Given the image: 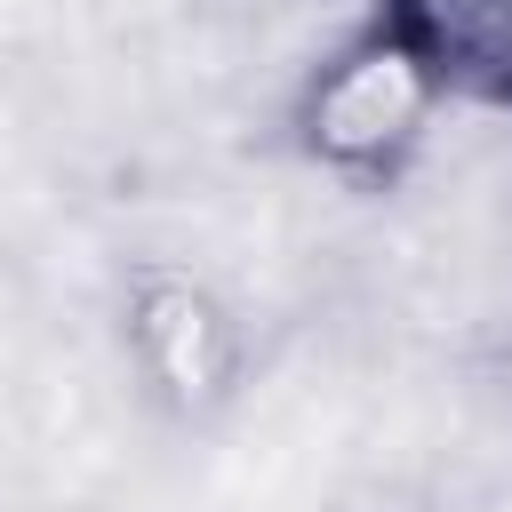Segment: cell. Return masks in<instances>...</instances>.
<instances>
[{"label": "cell", "instance_id": "6da1fadb", "mask_svg": "<svg viewBox=\"0 0 512 512\" xmlns=\"http://www.w3.org/2000/svg\"><path fill=\"white\" fill-rule=\"evenodd\" d=\"M448 72L408 24H376L304 88V144L328 168H400L440 104Z\"/></svg>", "mask_w": 512, "mask_h": 512}, {"label": "cell", "instance_id": "7a4b0ae2", "mask_svg": "<svg viewBox=\"0 0 512 512\" xmlns=\"http://www.w3.org/2000/svg\"><path fill=\"white\" fill-rule=\"evenodd\" d=\"M440 72H472L512 88V0H408L400 16Z\"/></svg>", "mask_w": 512, "mask_h": 512}]
</instances>
